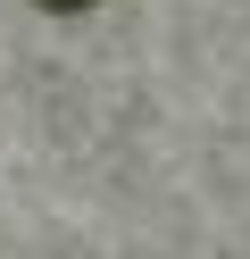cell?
Wrapping results in <instances>:
<instances>
[{"label":"cell","instance_id":"1","mask_svg":"<svg viewBox=\"0 0 250 259\" xmlns=\"http://www.w3.org/2000/svg\"><path fill=\"white\" fill-rule=\"evenodd\" d=\"M33 9H50V17H83L92 0H33Z\"/></svg>","mask_w":250,"mask_h":259}]
</instances>
